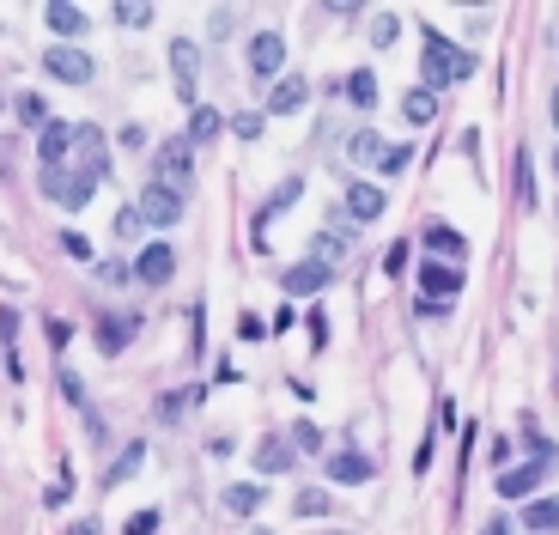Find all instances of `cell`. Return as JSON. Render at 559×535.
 I'll return each mask as SVG.
<instances>
[{"instance_id":"cell-1","label":"cell","mask_w":559,"mask_h":535,"mask_svg":"<svg viewBox=\"0 0 559 535\" xmlns=\"http://www.w3.org/2000/svg\"><path fill=\"white\" fill-rule=\"evenodd\" d=\"M474 73V55L462 43H450L444 31H426V49H420V86L438 92V86H462Z\"/></svg>"},{"instance_id":"cell-2","label":"cell","mask_w":559,"mask_h":535,"mask_svg":"<svg viewBox=\"0 0 559 535\" xmlns=\"http://www.w3.org/2000/svg\"><path fill=\"white\" fill-rule=\"evenodd\" d=\"M152 183L189 195V183H195V146H189V134H177V140H165V146L152 152Z\"/></svg>"},{"instance_id":"cell-3","label":"cell","mask_w":559,"mask_h":535,"mask_svg":"<svg viewBox=\"0 0 559 535\" xmlns=\"http://www.w3.org/2000/svg\"><path fill=\"white\" fill-rule=\"evenodd\" d=\"M37 183H43V195L55 201V207H67V213H79L92 201V189H98V177H86L79 165H61V171H37Z\"/></svg>"},{"instance_id":"cell-4","label":"cell","mask_w":559,"mask_h":535,"mask_svg":"<svg viewBox=\"0 0 559 535\" xmlns=\"http://www.w3.org/2000/svg\"><path fill=\"white\" fill-rule=\"evenodd\" d=\"M250 73L256 80H286V37L280 31H256L250 37Z\"/></svg>"},{"instance_id":"cell-5","label":"cell","mask_w":559,"mask_h":535,"mask_svg":"<svg viewBox=\"0 0 559 535\" xmlns=\"http://www.w3.org/2000/svg\"><path fill=\"white\" fill-rule=\"evenodd\" d=\"M134 213H140L146 225H177V219H183V195L165 189V183H146L140 201H134Z\"/></svg>"},{"instance_id":"cell-6","label":"cell","mask_w":559,"mask_h":535,"mask_svg":"<svg viewBox=\"0 0 559 535\" xmlns=\"http://www.w3.org/2000/svg\"><path fill=\"white\" fill-rule=\"evenodd\" d=\"M43 67L55 73V80H61V86H86V80H92V73H98V61H92L86 49H67V43H55V49L43 55Z\"/></svg>"},{"instance_id":"cell-7","label":"cell","mask_w":559,"mask_h":535,"mask_svg":"<svg viewBox=\"0 0 559 535\" xmlns=\"http://www.w3.org/2000/svg\"><path fill=\"white\" fill-rule=\"evenodd\" d=\"M547 469H553V456H529L517 469H499V499H529L547 481Z\"/></svg>"},{"instance_id":"cell-8","label":"cell","mask_w":559,"mask_h":535,"mask_svg":"<svg viewBox=\"0 0 559 535\" xmlns=\"http://www.w3.org/2000/svg\"><path fill=\"white\" fill-rule=\"evenodd\" d=\"M79 171H86V177H110V140H104V128H92V122H79Z\"/></svg>"},{"instance_id":"cell-9","label":"cell","mask_w":559,"mask_h":535,"mask_svg":"<svg viewBox=\"0 0 559 535\" xmlns=\"http://www.w3.org/2000/svg\"><path fill=\"white\" fill-rule=\"evenodd\" d=\"M73 146H79V122H49V128H43V140H37L43 171H61V165L73 159Z\"/></svg>"},{"instance_id":"cell-10","label":"cell","mask_w":559,"mask_h":535,"mask_svg":"<svg viewBox=\"0 0 559 535\" xmlns=\"http://www.w3.org/2000/svg\"><path fill=\"white\" fill-rule=\"evenodd\" d=\"M462 280H468V274H462L456 262H420V292H426L432 304L456 298V292H462Z\"/></svg>"},{"instance_id":"cell-11","label":"cell","mask_w":559,"mask_h":535,"mask_svg":"<svg viewBox=\"0 0 559 535\" xmlns=\"http://www.w3.org/2000/svg\"><path fill=\"white\" fill-rule=\"evenodd\" d=\"M171 274H177V250L171 244H146L134 256V280H146V286H165Z\"/></svg>"},{"instance_id":"cell-12","label":"cell","mask_w":559,"mask_h":535,"mask_svg":"<svg viewBox=\"0 0 559 535\" xmlns=\"http://www.w3.org/2000/svg\"><path fill=\"white\" fill-rule=\"evenodd\" d=\"M323 469H329V481L359 487V481H371V456H365V450H329V456H323Z\"/></svg>"},{"instance_id":"cell-13","label":"cell","mask_w":559,"mask_h":535,"mask_svg":"<svg viewBox=\"0 0 559 535\" xmlns=\"http://www.w3.org/2000/svg\"><path fill=\"white\" fill-rule=\"evenodd\" d=\"M329 280H335V268H329V262H292V268L280 274V286H286L292 298H304V292H323Z\"/></svg>"},{"instance_id":"cell-14","label":"cell","mask_w":559,"mask_h":535,"mask_svg":"<svg viewBox=\"0 0 559 535\" xmlns=\"http://www.w3.org/2000/svg\"><path fill=\"white\" fill-rule=\"evenodd\" d=\"M171 67H177V92H183V104H195V80H201V49H195L189 37H177V43H171Z\"/></svg>"},{"instance_id":"cell-15","label":"cell","mask_w":559,"mask_h":535,"mask_svg":"<svg viewBox=\"0 0 559 535\" xmlns=\"http://www.w3.org/2000/svg\"><path fill=\"white\" fill-rule=\"evenodd\" d=\"M420 244H426L432 256H444V262H456V268L468 262V238L456 232V225H426V232H420Z\"/></svg>"},{"instance_id":"cell-16","label":"cell","mask_w":559,"mask_h":535,"mask_svg":"<svg viewBox=\"0 0 559 535\" xmlns=\"http://www.w3.org/2000/svg\"><path fill=\"white\" fill-rule=\"evenodd\" d=\"M304 98H310V80L304 73H286V80H274V92H268V116H292Z\"/></svg>"},{"instance_id":"cell-17","label":"cell","mask_w":559,"mask_h":535,"mask_svg":"<svg viewBox=\"0 0 559 535\" xmlns=\"http://www.w3.org/2000/svg\"><path fill=\"white\" fill-rule=\"evenodd\" d=\"M250 463H256V475H286V469L298 463V456H292V444H286V438H274V432H268V438L256 444Z\"/></svg>"},{"instance_id":"cell-18","label":"cell","mask_w":559,"mask_h":535,"mask_svg":"<svg viewBox=\"0 0 559 535\" xmlns=\"http://www.w3.org/2000/svg\"><path fill=\"white\" fill-rule=\"evenodd\" d=\"M377 213H383V189H377V183H353V189H347V219L371 225Z\"/></svg>"},{"instance_id":"cell-19","label":"cell","mask_w":559,"mask_h":535,"mask_svg":"<svg viewBox=\"0 0 559 535\" xmlns=\"http://www.w3.org/2000/svg\"><path fill=\"white\" fill-rule=\"evenodd\" d=\"M43 19H49V31H55V37H79V31L92 25L79 7H67V0H49V7H43Z\"/></svg>"},{"instance_id":"cell-20","label":"cell","mask_w":559,"mask_h":535,"mask_svg":"<svg viewBox=\"0 0 559 535\" xmlns=\"http://www.w3.org/2000/svg\"><path fill=\"white\" fill-rule=\"evenodd\" d=\"M402 116H408V128H426V122L438 116V98H432L426 86H408V92H402Z\"/></svg>"},{"instance_id":"cell-21","label":"cell","mask_w":559,"mask_h":535,"mask_svg":"<svg viewBox=\"0 0 559 535\" xmlns=\"http://www.w3.org/2000/svg\"><path fill=\"white\" fill-rule=\"evenodd\" d=\"M134 329H140V317L128 311V317H104L98 323V341H104V353H122L128 341H134Z\"/></svg>"},{"instance_id":"cell-22","label":"cell","mask_w":559,"mask_h":535,"mask_svg":"<svg viewBox=\"0 0 559 535\" xmlns=\"http://www.w3.org/2000/svg\"><path fill=\"white\" fill-rule=\"evenodd\" d=\"M523 523H529L535 535H553V529H559V499H553V493L529 499V505H523Z\"/></svg>"},{"instance_id":"cell-23","label":"cell","mask_w":559,"mask_h":535,"mask_svg":"<svg viewBox=\"0 0 559 535\" xmlns=\"http://www.w3.org/2000/svg\"><path fill=\"white\" fill-rule=\"evenodd\" d=\"M347 152H353L359 165H377V171H383V159H389V146H383V140H377L371 128H359V134L347 140Z\"/></svg>"},{"instance_id":"cell-24","label":"cell","mask_w":559,"mask_h":535,"mask_svg":"<svg viewBox=\"0 0 559 535\" xmlns=\"http://www.w3.org/2000/svg\"><path fill=\"white\" fill-rule=\"evenodd\" d=\"M189 116H195V122H189V146H201V140H213V134L225 128V116H219L213 104H195Z\"/></svg>"},{"instance_id":"cell-25","label":"cell","mask_w":559,"mask_h":535,"mask_svg":"<svg viewBox=\"0 0 559 535\" xmlns=\"http://www.w3.org/2000/svg\"><path fill=\"white\" fill-rule=\"evenodd\" d=\"M298 195H304V177H286V183H280V189H274V195H268V201H262V225H268V219H274V213H286V207H292V201H298Z\"/></svg>"},{"instance_id":"cell-26","label":"cell","mask_w":559,"mask_h":535,"mask_svg":"<svg viewBox=\"0 0 559 535\" xmlns=\"http://www.w3.org/2000/svg\"><path fill=\"white\" fill-rule=\"evenodd\" d=\"M225 511L231 517H256L262 511V487H225Z\"/></svg>"},{"instance_id":"cell-27","label":"cell","mask_w":559,"mask_h":535,"mask_svg":"<svg viewBox=\"0 0 559 535\" xmlns=\"http://www.w3.org/2000/svg\"><path fill=\"white\" fill-rule=\"evenodd\" d=\"M341 256H347V238H341V232H316V244H310V262H329V268H335Z\"/></svg>"},{"instance_id":"cell-28","label":"cell","mask_w":559,"mask_h":535,"mask_svg":"<svg viewBox=\"0 0 559 535\" xmlns=\"http://www.w3.org/2000/svg\"><path fill=\"white\" fill-rule=\"evenodd\" d=\"M292 511H298V517H329V511H335V499H329L323 487H304V493L292 499Z\"/></svg>"},{"instance_id":"cell-29","label":"cell","mask_w":559,"mask_h":535,"mask_svg":"<svg viewBox=\"0 0 559 535\" xmlns=\"http://www.w3.org/2000/svg\"><path fill=\"white\" fill-rule=\"evenodd\" d=\"M347 98L371 116V104H377V80H371V73H353V80H347Z\"/></svg>"},{"instance_id":"cell-30","label":"cell","mask_w":559,"mask_h":535,"mask_svg":"<svg viewBox=\"0 0 559 535\" xmlns=\"http://www.w3.org/2000/svg\"><path fill=\"white\" fill-rule=\"evenodd\" d=\"M140 456H146V450H140V444H128V450H122V463H110V475H104V487H122V481H128V475L140 469Z\"/></svg>"},{"instance_id":"cell-31","label":"cell","mask_w":559,"mask_h":535,"mask_svg":"<svg viewBox=\"0 0 559 535\" xmlns=\"http://www.w3.org/2000/svg\"><path fill=\"white\" fill-rule=\"evenodd\" d=\"M19 122H25V128H49V104H43L37 92H25V98H19Z\"/></svg>"},{"instance_id":"cell-32","label":"cell","mask_w":559,"mask_h":535,"mask_svg":"<svg viewBox=\"0 0 559 535\" xmlns=\"http://www.w3.org/2000/svg\"><path fill=\"white\" fill-rule=\"evenodd\" d=\"M395 31H402V19H395V13H377V25H371V43H377V49H389V43H395Z\"/></svg>"},{"instance_id":"cell-33","label":"cell","mask_w":559,"mask_h":535,"mask_svg":"<svg viewBox=\"0 0 559 535\" xmlns=\"http://www.w3.org/2000/svg\"><path fill=\"white\" fill-rule=\"evenodd\" d=\"M116 19L140 31V25H152V7H134V0H116Z\"/></svg>"},{"instance_id":"cell-34","label":"cell","mask_w":559,"mask_h":535,"mask_svg":"<svg viewBox=\"0 0 559 535\" xmlns=\"http://www.w3.org/2000/svg\"><path fill=\"white\" fill-rule=\"evenodd\" d=\"M292 444H298V450H310V456H316V450H323V432H316V426H310V420H298V426H292Z\"/></svg>"},{"instance_id":"cell-35","label":"cell","mask_w":559,"mask_h":535,"mask_svg":"<svg viewBox=\"0 0 559 535\" xmlns=\"http://www.w3.org/2000/svg\"><path fill=\"white\" fill-rule=\"evenodd\" d=\"M517 201H523V207L535 201V183H529V152H517Z\"/></svg>"},{"instance_id":"cell-36","label":"cell","mask_w":559,"mask_h":535,"mask_svg":"<svg viewBox=\"0 0 559 535\" xmlns=\"http://www.w3.org/2000/svg\"><path fill=\"white\" fill-rule=\"evenodd\" d=\"M414 165V152L408 146H389V159H383V177H395V171H408Z\"/></svg>"},{"instance_id":"cell-37","label":"cell","mask_w":559,"mask_h":535,"mask_svg":"<svg viewBox=\"0 0 559 535\" xmlns=\"http://www.w3.org/2000/svg\"><path fill=\"white\" fill-rule=\"evenodd\" d=\"M140 225H146V219H140L134 207H122V213H116V238H134V232H140Z\"/></svg>"},{"instance_id":"cell-38","label":"cell","mask_w":559,"mask_h":535,"mask_svg":"<svg viewBox=\"0 0 559 535\" xmlns=\"http://www.w3.org/2000/svg\"><path fill=\"white\" fill-rule=\"evenodd\" d=\"M61 250H67V256H79V262H92V244L79 238V232H61Z\"/></svg>"},{"instance_id":"cell-39","label":"cell","mask_w":559,"mask_h":535,"mask_svg":"<svg viewBox=\"0 0 559 535\" xmlns=\"http://www.w3.org/2000/svg\"><path fill=\"white\" fill-rule=\"evenodd\" d=\"M231 19H237V13H225V7H213V13H207V31H213V37H231Z\"/></svg>"},{"instance_id":"cell-40","label":"cell","mask_w":559,"mask_h":535,"mask_svg":"<svg viewBox=\"0 0 559 535\" xmlns=\"http://www.w3.org/2000/svg\"><path fill=\"white\" fill-rule=\"evenodd\" d=\"M158 529V511H140V517H128V535H152Z\"/></svg>"},{"instance_id":"cell-41","label":"cell","mask_w":559,"mask_h":535,"mask_svg":"<svg viewBox=\"0 0 559 535\" xmlns=\"http://www.w3.org/2000/svg\"><path fill=\"white\" fill-rule=\"evenodd\" d=\"M231 128H237V134H244V140H256V134H262V116H237Z\"/></svg>"},{"instance_id":"cell-42","label":"cell","mask_w":559,"mask_h":535,"mask_svg":"<svg viewBox=\"0 0 559 535\" xmlns=\"http://www.w3.org/2000/svg\"><path fill=\"white\" fill-rule=\"evenodd\" d=\"M481 535H511V523H505V517H493V523H487Z\"/></svg>"},{"instance_id":"cell-43","label":"cell","mask_w":559,"mask_h":535,"mask_svg":"<svg viewBox=\"0 0 559 535\" xmlns=\"http://www.w3.org/2000/svg\"><path fill=\"white\" fill-rule=\"evenodd\" d=\"M67 535H98V523H73V529H67Z\"/></svg>"},{"instance_id":"cell-44","label":"cell","mask_w":559,"mask_h":535,"mask_svg":"<svg viewBox=\"0 0 559 535\" xmlns=\"http://www.w3.org/2000/svg\"><path fill=\"white\" fill-rule=\"evenodd\" d=\"M547 110H553V128H559V92H553V104H547Z\"/></svg>"},{"instance_id":"cell-45","label":"cell","mask_w":559,"mask_h":535,"mask_svg":"<svg viewBox=\"0 0 559 535\" xmlns=\"http://www.w3.org/2000/svg\"><path fill=\"white\" fill-rule=\"evenodd\" d=\"M553 177H559V152H553Z\"/></svg>"}]
</instances>
